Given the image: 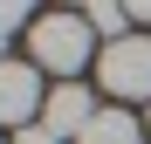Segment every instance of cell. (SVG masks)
<instances>
[{
    "instance_id": "7",
    "label": "cell",
    "mask_w": 151,
    "mask_h": 144,
    "mask_svg": "<svg viewBox=\"0 0 151 144\" xmlns=\"http://www.w3.org/2000/svg\"><path fill=\"white\" fill-rule=\"evenodd\" d=\"M14 144H62V137L48 130V124H28V130H14Z\"/></svg>"
},
{
    "instance_id": "6",
    "label": "cell",
    "mask_w": 151,
    "mask_h": 144,
    "mask_svg": "<svg viewBox=\"0 0 151 144\" xmlns=\"http://www.w3.org/2000/svg\"><path fill=\"white\" fill-rule=\"evenodd\" d=\"M14 28H35V14L14 7V0H0V34H14Z\"/></svg>"
},
{
    "instance_id": "5",
    "label": "cell",
    "mask_w": 151,
    "mask_h": 144,
    "mask_svg": "<svg viewBox=\"0 0 151 144\" xmlns=\"http://www.w3.org/2000/svg\"><path fill=\"white\" fill-rule=\"evenodd\" d=\"M144 137H151V130L137 124L131 110H103V117H96V124L76 137V144H144Z\"/></svg>"
},
{
    "instance_id": "4",
    "label": "cell",
    "mask_w": 151,
    "mask_h": 144,
    "mask_svg": "<svg viewBox=\"0 0 151 144\" xmlns=\"http://www.w3.org/2000/svg\"><path fill=\"white\" fill-rule=\"evenodd\" d=\"M96 117H103V110H96V89H83V82H55V89H48V103H41V124L55 130L62 144H76Z\"/></svg>"
},
{
    "instance_id": "3",
    "label": "cell",
    "mask_w": 151,
    "mask_h": 144,
    "mask_svg": "<svg viewBox=\"0 0 151 144\" xmlns=\"http://www.w3.org/2000/svg\"><path fill=\"white\" fill-rule=\"evenodd\" d=\"M41 103H48V89H41V69L35 62H0V124H14V130H28L41 124Z\"/></svg>"
},
{
    "instance_id": "9",
    "label": "cell",
    "mask_w": 151,
    "mask_h": 144,
    "mask_svg": "<svg viewBox=\"0 0 151 144\" xmlns=\"http://www.w3.org/2000/svg\"><path fill=\"white\" fill-rule=\"evenodd\" d=\"M144 130H151V117H144Z\"/></svg>"
},
{
    "instance_id": "2",
    "label": "cell",
    "mask_w": 151,
    "mask_h": 144,
    "mask_svg": "<svg viewBox=\"0 0 151 144\" xmlns=\"http://www.w3.org/2000/svg\"><path fill=\"white\" fill-rule=\"evenodd\" d=\"M96 89L110 96V103H151V34H124V41H103V55H96Z\"/></svg>"
},
{
    "instance_id": "1",
    "label": "cell",
    "mask_w": 151,
    "mask_h": 144,
    "mask_svg": "<svg viewBox=\"0 0 151 144\" xmlns=\"http://www.w3.org/2000/svg\"><path fill=\"white\" fill-rule=\"evenodd\" d=\"M96 55H103V48H96V28L83 21V7H76V14H35V28H28V62L41 69V76L76 82Z\"/></svg>"
},
{
    "instance_id": "8",
    "label": "cell",
    "mask_w": 151,
    "mask_h": 144,
    "mask_svg": "<svg viewBox=\"0 0 151 144\" xmlns=\"http://www.w3.org/2000/svg\"><path fill=\"white\" fill-rule=\"evenodd\" d=\"M131 28H151V7H131Z\"/></svg>"
}]
</instances>
